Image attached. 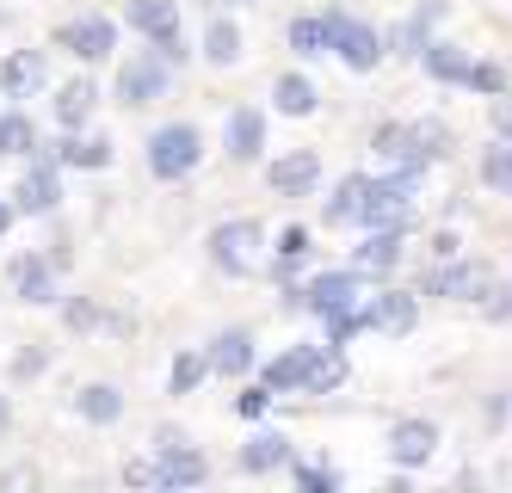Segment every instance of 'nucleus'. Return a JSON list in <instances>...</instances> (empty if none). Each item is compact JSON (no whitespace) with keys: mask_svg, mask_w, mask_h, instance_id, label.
<instances>
[{"mask_svg":"<svg viewBox=\"0 0 512 493\" xmlns=\"http://www.w3.org/2000/svg\"><path fill=\"white\" fill-rule=\"evenodd\" d=\"M204 56H210L216 68H229V62L241 56V31H235L229 19H216V25H210V37H204Z\"/></svg>","mask_w":512,"mask_h":493,"instance_id":"7c9ffc66","label":"nucleus"},{"mask_svg":"<svg viewBox=\"0 0 512 493\" xmlns=\"http://www.w3.org/2000/svg\"><path fill=\"white\" fill-rule=\"evenodd\" d=\"M377 148H383L389 161L420 173L426 161L445 155V130H438V124H389V130H377Z\"/></svg>","mask_w":512,"mask_h":493,"instance_id":"20e7f679","label":"nucleus"},{"mask_svg":"<svg viewBox=\"0 0 512 493\" xmlns=\"http://www.w3.org/2000/svg\"><path fill=\"white\" fill-rule=\"evenodd\" d=\"M346 383V358L340 346L327 339V346H309V370H303V395H327V389H340Z\"/></svg>","mask_w":512,"mask_h":493,"instance_id":"f3484780","label":"nucleus"},{"mask_svg":"<svg viewBox=\"0 0 512 493\" xmlns=\"http://www.w3.org/2000/svg\"><path fill=\"white\" fill-rule=\"evenodd\" d=\"M210 370H216V376H247V370H253V339H247L241 327L223 333V339L210 346Z\"/></svg>","mask_w":512,"mask_h":493,"instance_id":"412c9836","label":"nucleus"},{"mask_svg":"<svg viewBox=\"0 0 512 493\" xmlns=\"http://www.w3.org/2000/svg\"><path fill=\"white\" fill-rule=\"evenodd\" d=\"M93 105H99V87H93V81H68V87L56 93V124H62V130H81V124L93 118Z\"/></svg>","mask_w":512,"mask_h":493,"instance_id":"6ab92c4d","label":"nucleus"},{"mask_svg":"<svg viewBox=\"0 0 512 493\" xmlns=\"http://www.w3.org/2000/svg\"><path fill=\"white\" fill-rule=\"evenodd\" d=\"M494 130H500V136L512 142V93H506V87L494 93Z\"/></svg>","mask_w":512,"mask_h":493,"instance_id":"c9c22d12","label":"nucleus"},{"mask_svg":"<svg viewBox=\"0 0 512 493\" xmlns=\"http://www.w3.org/2000/svg\"><path fill=\"white\" fill-rule=\"evenodd\" d=\"M364 192H371V179H364V173H346L340 192L327 198V222H358V216H364Z\"/></svg>","mask_w":512,"mask_h":493,"instance_id":"393cba45","label":"nucleus"},{"mask_svg":"<svg viewBox=\"0 0 512 493\" xmlns=\"http://www.w3.org/2000/svg\"><path fill=\"white\" fill-rule=\"evenodd\" d=\"M426 68L438 74V81L482 87V93H500V87H506V81H500V68H488V62H469V56H457L451 44H426Z\"/></svg>","mask_w":512,"mask_h":493,"instance_id":"6e6552de","label":"nucleus"},{"mask_svg":"<svg viewBox=\"0 0 512 493\" xmlns=\"http://www.w3.org/2000/svg\"><path fill=\"white\" fill-rule=\"evenodd\" d=\"M272 192L278 198H309L315 192V179H321V155H309V148H297V155H284V161H272Z\"/></svg>","mask_w":512,"mask_h":493,"instance_id":"ddd939ff","label":"nucleus"},{"mask_svg":"<svg viewBox=\"0 0 512 493\" xmlns=\"http://www.w3.org/2000/svg\"><path fill=\"white\" fill-rule=\"evenodd\" d=\"M229 7H247V0H229Z\"/></svg>","mask_w":512,"mask_h":493,"instance_id":"a19ab883","label":"nucleus"},{"mask_svg":"<svg viewBox=\"0 0 512 493\" xmlns=\"http://www.w3.org/2000/svg\"><path fill=\"white\" fill-rule=\"evenodd\" d=\"M260 241H266L260 222H247V216H241V222H223V229L210 235V259L223 265L229 278H247L253 265H260Z\"/></svg>","mask_w":512,"mask_h":493,"instance_id":"423d86ee","label":"nucleus"},{"mask_svg":"<svg viewBox=\"0 0 512 493\" xmlns=\"http://www.w3.org/2000/svg\"><path fill=\"white\" fill-rule=\"evenodd\" d=\"M210 370V358H198V352H179V364H173V395H186V389H198V376Z\"/></svg>","mask_w":512,"mask_h":493,"instance_id":"72a5a7b5","label":"nucleus"},{"mask_svg":"<svg viewBox=\"0 0 512 493\" xmlns=\"http://www.w3.org/2000/svg\"><path fill=\"white\" fill-rule=\"evenodd\" d=\"M198 481H204V457H198L192 444L167 438L161 457H155V487H198Z\"/></svg>","mask_w":512,"mask_h":493,"instance_id":"2eb2a0df","label":"nucleus"},{"mask_svg":"<svg viewBox=\"0 0 512 493\" xmlns=\"http://www.w3.org/2000/svg\"><path fill=\"white\" fill-rule=\"evenodd\" d=\"M50 81V56L44 50H13L7 62H0V93L7 99H31Z\"/></svg>","mask_w":512,"mask_h":493,"instance_id":"f8f14e48","label":"nucleus"},{"mask_svg":"<svg viewBox=\"0 0 512 493\" xmlns=\"http://www.w3.org/2000/svg\"><path fill=\"white\" fill-rule=\"evenodd\" d=\"M13 290L25 296V302H56V278H50V265L44 259H13Z\"/></svg>","mask_w":512,"mask_h":493,"instance_id":"4be33fe9","label":"nucleus"},{"mask_svg":"<svg viewBox=\"0 0 512 493\" xmlns=\"http://www.w3.org/2000/svg\"><path fill=\"white\" fill-rule=\"evenodd\" d=\"M272 99H278L284 118H309V111H315V87L303 81V74H284V81L272 87Z\"/></svg>","mask_w":512,"mask_h":493,"instance_id":"bb28decb","label":"nucleus"},{"mask_svg":"<svg viewBox=\"0 0 512 493\" xmlns=\"http://www.w3.org/2000/svg\"><path fill=\"white\" fill-rule=\"evenodd\" d=\"M56 44H62L68 56H81V62H99V56H112L118 25L105 19V13H87V19H68V25L56 31Z\"/></svg>","mask_w":512,"mask_h":493,"instance_id":"1a4fd4ad","label":"nucleus"},{"mask_svg":"<svg viewBox=\"0 0 512 493\" xmlns=\"http://www.w3.org/2000/svg\"><path fill=\"white\" fill-rule=\"evenodd\" d=\"M19 210L25 216H44V210H56V198H62V179H56V167H31L25 179H19Z\"/></svg>","mask_w":512,"mask_h":493,"instance_id":"a211bd4d","label":"nucleus"},{"mask_svg":"<svg viewBox=\"0 0 512 493\" xmlns=\"http://www.w3.org/2000/svg\"><path fill=\"white\" fill-rule=\"evenodd\" d=\"M309 253V229H284V241H278V259H303Z\"/></svg>","mask_w":512,"mask_h":493,"instance_id":"f704fd0d","label":"nucleus"},{"mask_svg":"<svg viewBox=\"0 0 512 493\" xmlns=\"http://www.w3.org/2000/svg\"><path fill=\"white\" fill-rule=\"evenodd\" d=\"M260 142H266V118H260V111H235V118H229V155L253 161V155H260Z\"/></svg>","mask_w":512,"mask_h":493,"instance_id":"5701e85b","label":"nucleus"},{"mask_svg":"<svg viewBox=\"0 0 512 493\" xmlns=\"http://www.w3.org/2000/svg\"><path fill=\"white\" fill-rule=\"evenodd\" d=\"M130 25L149 37L167 62L186 56V37H179V7H173V0H130Z\"/></svg>","mask_w":512,"mask_h":493,"instance_id":"0eeeda50","label":"nucleus"},{"mask_svg":"<svg viewBox=\"0 0 512 493\" xmlns=\"http://www.w3.org/2000/svg\"><path fill=\"white\" fill-rule=\"evenodd\" d=\"M297 481H303V487H315V493H321V487H334V469H297Z\"/></svg>","mask_w":512,"mask_h":493,"instance_id":"4c0bfd02","label":"nucleus"},{"mask_svg":"<svg viewBox=\"0 0 512 493\" xmlns=\"http://www.w3.org/2000/svg\"><path fill=\"white\" fill-rule=\"evenodd\" d=\"M290 50L297 56H327V19H297L290 25Z\"/></svg>","mask_w":512,"mask_h":493,"instance_id":"2f4dec72","label":"nucleus"},{"mask_svg":"<svg viewBox=\"0 0 512 493\" xmlns=\"http://www.w3.org/2000/svg\"><path fill=\"white\" fill-rule=\"evenodd\" d=\"M0 155H38V130H31V118H19V111L0 118Z\"/></svg>","mask_w":512,"mask_h":493,"instance_id":"c756f323","label":"nucleus"},{"mask_svg":"<svg viewBox=\"0 0 512 493\" xmlns=\"http://www.w3.org/2000/svg\"><path fill=\"white\" fill-rule=\"evenodd\" d=\"M7 222H13V210H7V204H0V235H7Z\"/></svg>","mask_w":512,"mask_h":493,"instance_id":"58836bf2","label":"nucleus"},{"mask_svg":"<svg viewBox=\"0 0 512 493\" xmlns=\"http://www.w3.org/2000/svg\"><path fill=\"white\" fill-rule=\"evenodd\" d=\"M414 321H420V302L408 290H383L364 302V327H377V333H408Z\"/></svg>","mask_w":512,"mask_h":493,"instance_id":"4468645a","label":"nucleus"},{"mask_svg":"<svg viewBox=\"0 0 512 493\" xmlns=\"http://www.w3.org/2000/svg\"><path fill=\"white\" fill-rule=\"evenodd\" d=\"M303 370H309V346H290L284 358L266 364V389H272V395H278V389H303Z\"/></svg>","mask_w":512,"mask_h":493,"instance_id":"a878e982","label":"nucleus"},{"mask_svg":"<svg viewBox=\"0 0 512 493\" xmlns=\"http://www.w3.org/2000/svg\"><path fill=\"white\" fill-rule=\"evenodd\" d=\"M161 93H167V56H136V62H124V74H118V99L124 105H149Z\"/></svg>","mask_w":512,"mask_h":493,"instance_id":"9d476101","label":"nucleus"},{"mask_svg":"<svg viewBox=\"0 0 512 493\" xmlns=\"http://www.w3.org/2000/svg\"><path fill=\"white\" fill-rule=\"evenodd\" d=\"M0 432H7V395H0Z\"/></svg>","mask_w":512,"mask_h":493,"instance_id":"ea45409f","label":"nucleus"},{"mask_svg":"<svg viewBox=\"0 0 512 493\" xmlns=\"http://www.w3.org/2000/svg\"><path fill=\"white\" fill-rule=\"evenodd\" d=\"M56 161H62V167H105V161H112V142H93V136H68V142L56 148Z\"/></svg>","mask_w":512,"mask_h":493,"instance_id":"c85d7f7f","label":"nucleus"},{"mask_svg":"<svg viewBox=\"0 0 512 493\" xmlns=\"http://www.w3.org/2000/svg\"><path fill=\"white\" fill-rule=\"evenodd\" d=\"M327 50H334L346 68H377V56H383V37L364 25V19H352V13H327Z\"/></svg>","mask_w":512,"mask_h":493,"instance_id":"39448f33","label":"nucleus"},{"mask_svg":"<svg viewBox=\"0 0 512 493\" xmlns=\"http://www.w3.org/2000/svg\"><path fill=\"white\" fill-rule=\"evenodd\" d=\"M266 401H272V389H247V395H241L235 407L247 413V420H260V413H266Z\"/></svg>","mask_w":512,"mask_h":493,"instance_id":"e433bc0d","label":"nucleus"},{"mask_svg":"<svg viewBox=\"0 0 512 493\" xmlns=\"http://www.w3.org/2000/svg\"><path fill=\"white\" fill-rule=\"evenodd\" d=\"M426 290L432 296H457V302H488L494 315H506V290H500V278L488 272V265H475V259H463V265H445V272H432L426 278Z\"/></svg>","mask_w":512,"mask_h":493,"instance_id":"f03ea898","label":"nucleus"},{"mask_svg":"<svg viewBox=\"0 0 512 493\" xmlns=\"http://www.w3.org/2000/svg\"><path fill=\"white\" fill-rule=\"evenodd\" d=\"M290 463V438L284 432H260L247 450H241V469L247 475H272V469H284Z\"/></svg>","mask_w":512,"mask_h":493,"instance_id":"aec40b11","label":"nucleus"},{"mask_svg":"<svg viewBox=\"0 0 512 493\" xmlns=\"http://www.w3.org/2000/svg\"><path fill=\"white\" fill-rule=\"evenodd\" d=\"M118 413H124V395H118V389H105V383L81 389V420H93V426H112Z\"/></svg>","mask_w":512,"mask_h":493,"instance_id":"cd10ccee","label":"nucleus"},{"mask_svg":"<svg viewBox=\"0 0 512 493\" xmlns=\"http://www.w3.org/2000/svg\"><path fill=\"white\" fill-rule=\"evenodd\" d=\"M401 259V229H371V241L358 247V272H389V265Z\"/></svg>","mask_w":512,"mask_h":493,"instance_id":"b1692460","label":"nucleus"},{"mask_svg":"<svg viewBox=\"0 0 512 493\" xmlns=\"http://www.w3.org/2000/svg\"><path fill=\"white\" fill-rule=\"evenodd\" d=\"M358 272H321L309 290H303V302H309V309L327 321V315H346V309H358Z\"/></svg>","mask_w":512,"mask_h":493,"instance_id":"9b49d317","label":"nucleus"},{"mask_svg":"<svg viewBox=\"0 0 512 493\" xmlns=\"http://www.w3.org/2000/svg\"><path fill=\"white\" fill-rule=\"evenodd\" d=\"M482 179L494 185V192H512V142H500V148L482 155Z\"/></svg>","mask_w":512,"mask_h":493,"instance_id":"473e14b6","label":"nucleus"},{"mask_svg":"<svg viewBox=\"0 0 512 493\" xmlns=\"http://www.w3.org/2000/svg\"><path fill=\"white\" fill-rule=\"evenodd\" d=\"M198 155H204V136H198L192 124H167V130H155V142H149V173H155V179H186V173L198 167Z\"/></svg>","mask_w":512,"mask_h":493,"instance_id":"7ed1b4c3","label":"nucleus"},{"mask_svg":"<svg viewBox=\"0 0 512 493\" xmlns=\"http://www.w3.org/2000/svg\"><path fill=\"white\" fill-rule=\"evenodd\" d=\"M414 167H401L395 179H371V192H364V229H408L414 216Z\"/></svg>","mask_w":512,"mask_h":493,"instance_id":"f257e3e1","label":"nucleus"},{"mask_svg":"<svg viewBox=\"0 0 512 493\" xmlns=\"http://www.w3.org/2000/svg\"><path fill=\"white\" fill-rule=\"evenodd\" d=\"M432 450H438V426H432V420H401V426L389 432V457H395L401 469H420Z\"/></svg>","mask_w":512,"mask_h":493,"instance_id":"dca6fc26","label":"nucleus"}]
</instances>
